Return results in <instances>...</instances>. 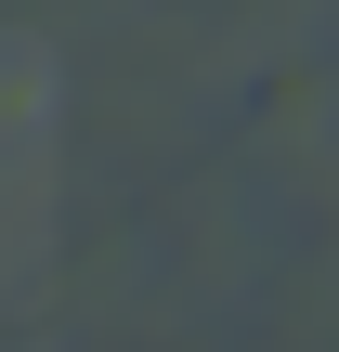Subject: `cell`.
<instances>
[]
</instances>
